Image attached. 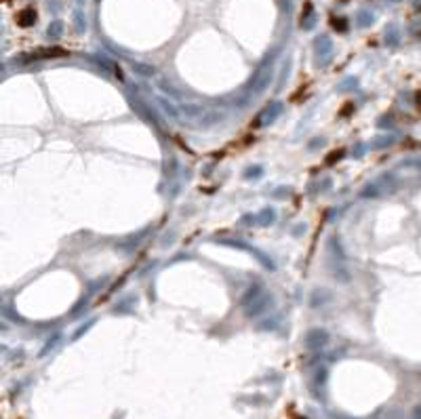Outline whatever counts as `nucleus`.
Listing matches in <instances>:
<instances>
[{
  "label": "nucleus",
  "instance_id": "f257e3e1",
  "mask_svg": "<svg viewBox=\"0 0 421 419\" xmlns=\"http://www.w3.org/2000/svg\"><path fill=\"white\" fill-rule=\"evenodd\" d=\"M59 32H61V24L59 22H55L53 26L49 28V36H59Z\"/></svg>",
  "mask_w": 421,
  "mask_h": 419
},
{
  "label": "nucleus",
  "instance_id": "f03ea898",
  "mask_svg": "<svg viewBox=\"0 0 421 419\" xmlns=\"http://www.w3.org/2000/svg\"><path fill=\"white\" fill-rule=\"evenodd\" d=\"M78 3H82V0H78Z\"/></svg>",
  "mask_w": 421,
  "mask_h": 419
}]
</instances>
